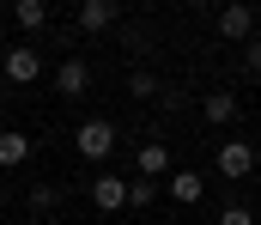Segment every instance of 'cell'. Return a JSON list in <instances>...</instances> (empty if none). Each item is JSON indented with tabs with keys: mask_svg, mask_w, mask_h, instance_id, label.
I'll return each mask as SVG.
<instances>
[{
	"mask_svg": "<svg viewBox=\"0 0 261 225\" xmlns=\"http://www.w3.org/2000/svg\"><path fill=\"white\" fill-rule=\"evenodd\" d=\"M152 201H164V189H158L152 177H134V183H128V207H140V213H146Z\"/></svg>",
	"mask_w": 261,
	"mask_h": 225,
	"instance_id": "14",
	"label": "cell"
},
{
	"mask_svg": "<svg viewBox=\"0 0 261 225\" xmlns=\"http://www.w3.org/2000/svg\"><path fill=\"white\" fill-rule=\"evenodd\" d=\"M164 195L182 201V207H200V201H206V177H200V170H170V177H164Z\"/></svg>",
	"mask_w": 261,
	"mask_h": 225,
	"instance_id": "5",
	"label": "cell"
},
{
	"mask_svg": "<svg viewBox=\"0 0 261 225\" xmlns=\"http://www.w3.org/2000/svg\"><path fill=\"white\" fill-rule=\"evenodd\" d=\"M243 67H249V73H261V31L243 43Z\"/></svg>",
	"mask_w": 261,
	"mask_h": 225,
	"instance_id": "17",
	"label": "cell"
},
{
	"mask_svg": "<svg viewBox=\"0 0 261 225\" xmlns=\"http://www.w3.org/2000/svg\"><path fill=\"white\" fill-rule=\"evenodd\" d=\"M116 18H122V6H116V0H85V6H79V31H91V37H97V31H110Z\"/></svg>",
	"mask_w": 261,
	"mask_h": 225,
	"instance_id": "8",
	"label": "cell"
},
{
	"mask_svg": "<svg viewBox=\"0 0 261 225\" xmlns=\"http://www.w3.org/2000/svg\"><path fill=\"white\" fill-rule=\"evenodd\" d=\"M73 146H79V158H91V164H103V158L116 152V122H103V116H91V122H79V134H73Z\"/></svg>",
	"mask_w": 261,
	"mask_h": 225,
	"instance_id": "1",
	"label": "cell"
},
{
	"mask_svg": "<svg viewBox=\"0 0 261 225\" xmlns=\"http://www.w3.org/2000/svg\"><path fill=\"white\" fill-rule=\"evenodd\" d=\"M91 91V61L85 55H67L61 67H55V97H85Z\"/></svg>",
	"mask_w": 261,
	"mask_h": 225,
	"instance_id": "3",
	"label": "cell"
},
{
	"mask_svg": "<svg viewBox=\"0 0 261 225\" xmlns=\"http://www.w3.org/2000/svg\"><path fill=\"white\" fill-rule=\"evenodd\" d=\"M0 73L12 79V85H31V79H43V55H37L31 43H18V49L0 55Z\"/></svg>",
	"mask_w": 261,
	"mask_h": 225,
	"instance_id": "2",
	"label": "cell"
},
{
	"mask_svg": "<svg viewBox=\"0 0 261 225\" xmlns=\"http://www.w3.org/2000/svg\"><path fill=\"white\" fill-rule=\"evenodd\" d=\"M128 91L146 104V97H158V79H152V73H134V79H128Z\"/></svg>",
	"mask_w": 261,
	"mask_h": 225,
	"instance_id": "16",
	"label": "cell"
},
{
	"mask_svg": "<svg viewBox=\"0 0 261 225\" xmlns=\"http://www.w3.org/2000/svg\"><path fill=\"white\" fill-rule=\"evenodd\" d=\"M255 225H261V219H255Z\"/></svg>",
	"mask_w": 261,
	"mask_h": 225,
	"instance_id": "19",
	"label": "cell"
},
{
	"mask_svg": "<svg viewBox=\"0 0 261 225\" xmlns=\"http://www.w3.org/2000/svg\"><path fill=\"white\" fill-rule=\"evenodd\" d=\"M31 158V134L24 128H0V170H18Z\"/></svg>",
	"mask_w": 261,
	"mask_h": 225,
	"instance_id": "9",
	"label": "cell"
},
{
	"mask_svg": "<svg viewBox=\"0 0 261 225\" xmlns=\"http://www.w3.org/2000/svg\"><path fill=\"white\" fill-rule=\"evenodd\" d=\"M12 18H18V24H24V31H43V24H49V18H55V12H49V6H43V0H18V6H12Z\"/></svg>",
	"mask_w": 261,
	"mask_h": 225,
	"instance_id": "13",
	"label": "cell"
},
{
	"mask_svg": "<svg viewBox=\"0 0 261 225\" xmlns=\"http://www.w3.org/2000/svg\"><path fill=\"white\" fill-rule=\"evenodd\" d=\"M91 201H97V213H122V207H128V177H110V170H97V183H91Z\"/></svg>",
	"mask_w": 261,
	"mask_h": 225,
	"instance_id": "7",
	"label": "cell"
},
{
	"mask_svg": "<svg viewBox=\"0 0 261 225\" xmlns=\"http://www.w3.org/2000/svg\"><path fill=\"white\" fill-rule=\"evenodd\" d=\"M219 37H231V43H249V37H255V6L231 0V6L219 12Z\"/></svg>",
	"mask_w": 261,
	"mask_h": 225,
	"instance_id": "6",
	"label": "cell"
},
{
	"mask_svg": "<svg viewBox=\"0 0 261 225\" xmlns=\"http://www.w3.org/2000/svg\"><path fill=\"white\" fill-rule=\"evenodd\" d=\"M152 225H164V219H152Z\"/></svg>",
	"mask_w": 261,
	"mask_h": 225,
	"instance_id": "18",
	"label": "cell"
},
{
	"mask_svg": "<svg viewBox=\"0 0 261 225\" xmlns=\"http://www.w3.org/2000/svg\"><path fill=\"white\" fill-rule=\"evenodd\" d=\"M249 170H255V146H249V140H225V146H219V177L243 183Z\"/></svg>",
	"mask_w": 261,
	"mask_h": 225,
	"instance_id": "4",
	"label": "cell"
},
{
	"mask_svg": "<svg viewBox=\"0 0 261 225\" xmlns=\"http://www.w3.org/2000/svg\"><path fill=\"white\" fill-rule=\"evenodd\" d=\"M24 207H31V219H43V213L61 207V189L55 183H37V189H24Z\"/></svg>",
	"mask_w": 261,
	"mask_h": 225,
	"instance_id": "11",
	"label": "cell"
},
{
	"mask_svg": "<svg viewBox=\"0 0 261 225\" xmlns=\"http://www.w3.org/2000/svg\"><path fill=\"white\" fill-rule=\"evenodd\" d=\"M219 225H255V213L243 201H231V207H219Z\"/></svg>",
	"mask_w": 261,
	"mask_h": 225,
	"instance_id": "15",
	"label": "cell"
},
{
	"mask_svg": "<svg viewBox=\"0 0 261 225\" xmlns=\"http://www.w3.org/2000/svg\"><path fill=\"white\" fill-rule=\"evenodd\" d=\"M237 91H206V104H200V116L213 122V128H225V122H237Z\"/></svg>",
	"mask_w": 261,
	"mask_h": 225,
	"instance_id": "10",
	"label": "cell"
},
{
	"mask_svg": "<svg viewBox=\"0 0 261 225\" xmlns=\"http://www.w3.org/2000/svg\"><path fill=\"white\" fill-rule=\"evenodd\" d=\"M134 164H140V177H152V183H158V177H170V146H140Z\"/></svg>",
	"mask_w": 261,
	"mask_h": 225,
	"instance_id": "12",
	"label": "cell"
}]
</instances>
